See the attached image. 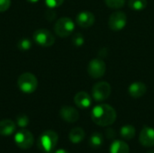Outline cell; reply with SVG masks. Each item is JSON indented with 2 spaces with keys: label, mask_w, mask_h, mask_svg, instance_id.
I'll use <instances>...</instances> for the list:
<instances>
[{
  "label": "cell",
  "mask_w": 154,
  "mask_h": 153,
  "mask_svg": "<svg viewBox=\"0 0 154 153\" xmlns=\"http://www.w3.org/2000/svg\"><path fill=\"white\" fill-rule=\"evenodd\" d=\"M17 85L19 89L23 93L32 94L36 90L38 86V81L33 74L30 72H24L19 76L17 80Z\"/></svg>",
  "instance_id": "2"
},
{
  "label": "cell",
  "mask_w": 154,
  "mask_h": 153,
  "mask_svg": "<svg viewBox=\"0 0 154 153\" xmlns=\"http://www.w3.org/2000/svg\"><path fill=\"white\" fill-rule=\"evenodd\" d=\"M26 1H28V2H30V3H37L39 0H26Z\"/></svg>",
  "instance_id": "29"
},
{
  "label": "cell",
  "mask_w": 154,
  "mask_h": 153,
  "mask_svg": "<svg viewBox=\"0 0 154 153\" xmlns=\"http://www.w3.org/2000/svg\"><path fill=\"white\" fill-rule=\"evenodd\" d=\"M147 0H129V7L135 11L143 10L147 6Z\"/></svg>",
  "instance_id": "20"
},
{
  "label": "cell",
  "mask_w": 154,
  "mask_h": 153,
  "mask_svg": "<svg viewBox=\"0 0 154 153\" xmlns=\"http://www.w3.org/2000/svg\"><path fill=\"white\" fill-rule=\"evenodd\" d=\"M63 2H64V0H45L46 5L51 9L59 7L60 5H61L63 4Z\"/></svg>",
  "instance_id": "25"
},
{
  "label": "cell",
  "mask_w": 154,
  "mask_h": 153,
  "mask_svg": "<svg viewBox=\"0 0 154 153\" xmlns=\"http://www.w3.org/2000/svg\"><path fill=\"white\" fill-rule=\"evenodd\" d=\"M74 102L78 107L81 109H86L91 106L92 100L90 96L87 92L81 91L76 94V96H74Z\"/></svg>",
  "instance_id": "14"
},
{
  "label": "cell",
  "mask_w": 154,
  "mask_h": 153,
  "mask_svg": "<svg viewBox=\"0 0 154 153\" xmlns=\"http://www.w3.org/2000/svg\"><path fill=\"white\" fill-rule=\"evenodd\" d=\"M139 141L140 143L147 148H152L154 146V129L149 127V126H144L140 133L139 136Z\"/></svg>",
  "instance_id": "10"
},
{
  "label": "cell",
  "mask_w": 154,
  "mask_h": 153,
  "mask_svg": "<svg viewBox=\"0 0 154 153\" xmlns=\"http://www.w3.org/2000/svg\"><path fill=\"white\" fill-rule=\"evenodd\" d=\"M127 23L126 14L124 12L117 11L113 13L108 20V26L114 32H118L123 30Z\"/></svg>",
  "instance_id": "9"
},
{
  "label": "cell",
  "mask_w": 154,
  "mask_h": 153,
  "mask_svg": "<svg viewBox=\"0 0 154 153\" xmlns=\"http://www.w3.org/2000/svg\"><path fill=\"white\" fill-rule=\"evenodd\" d=\"M59 136L56 132L48 130L42 133L39 138L38 143L41 150L47 153L51 152L58 143Z\"/></svg>",
  "instance_id": "3"
},
{
  "label": "cell",
  "mask_w": 154,
  "mask_h": 153,
  "mask_svg": "<svg viewBox=\"0 0 154 153\" xmlns=\"http://www.w3.org/2000/svg\"><path fill=\"white\" fill-rule=\"evenodd\" d=\"M111 95V86L106 81H100L94 85L92 88V96L97 102L106 100Z\"/></svg>",
  "instance_id": "5"
},
{
  "label": "cell",
  "mask_w": 154,
  "mask_h": 153,
  "mask_svg": "<svg viewBox=\"0 0 154 153\" xmlns=\"http://www.w3.org/2000/svg\"><path fill=\"white\" fill-rule=\"evenodd\" d=\"M60 115L65 122L70 124L76 123L79 118V114L78 110L69 106H65L61 107V109L60 110Z\"/></svg>",
  "instance_id": "12"
},
{
  "label": "cell",
  "mask_w": 154,
  "mask_h": 153,
  "mask_svg": "<svg viewBox=\"0 0 154 153\" xmlns=\"http://www.w3.org/2000/svg\"><path fill=\"white\" fill-rule=\"evenodd\" d=\"M32 36L35 43L42 47L52 46L55 42V37L47 29H38L33 32Z\"/></svg>",
  "instance_id": "7"
},
{
  "label": "cell",
  "mask_w": 154,
  "mask_h": 153,
  "mask_svg": "<svg viewBox=\"0 0 154 153\" xmlns=\"http://www.w3.org/2000/svg\"><path fill=\"white\" fill-rule=\"evenodd\" d=\"M69 141L72 142V143H79L81 142L84 138H85V132L82 128L80 127H75L73 128L70 132H69Z\"/></svg>",
  "instance_id": "16"
},
{
  "label": "cell",
  "mask_w": 154,
  "mask_h": 153,
  "mask_svg": "<svg viewBox=\"0 0 154 153\" xmlns=\"http://www.w3.org/2000/svg\"><path fill=\"white\" fill-rule=\"evenodd\" d=\"M91 119L99 126H109L115 123L116 119V112L111 106L101 104L92 109Z\"/></svg>",
  "instance_id": "1"
},
{
  "label": "cell",
  "mask_w": 154,
  "mask_h": 153,
  "mask_svg": "<svg viewBox=\"0 0 154 153\" xmlns=\"http://www.w3.org/2000/svg\"><path fill=\"white\" fill-rule=\"evenodd\" d=\"M95 15L89 11H83L78 14L76 17V23L82 28H88L95 23Z\"/></svg>",
  "instance_id": "11"
},
{
  "label": "cell",
  "mask_w": 154,
  "mask_h": 153,
  "mask_svg": "<svg viewBox=\"0 0 154 153\" xmlns=\"http://www.w3.org/2000/svg\"><path fill=\"white\" fill-rule=\"evenodd\" d=\"M106 63L101 59H93L88 66V73L93 78H100L106 73Z\"/></svg>",
  "instance_id": "8"
},
{
  "label": "cell",
  "mask_w": 154,
  "mask_h": 153,
  "mask_svg": "<svg viewBox=\"0 0 154 153\" xmlns=\"http://www.w3.org/2000/svg\"><path fill=\"white\" fill-rule=\"evenodd\" d=\"M130 149L126 142L123 141H115L110 146V153H129Z\"/></svg>",
  "instance_id": "17"
},
{
  "label": "cell",
  "mask_w": 154,
  "mask_h": 153,
  "mask_svg": "<svg viewBox=\"0 0 154 153\" xmlns=\"http://www.w3.org/2000/svg\"><path fill=\"white\" fill-rule=\"evenodd\" d=\"M85 42V40H84V37L81 33H76L73 37H72V43L77 46V47H80L84 44Z\"/></svg>",
  "instance_id": "24"
},
{
  "label": "cell",
  "mask_w": 154,
  "mask_h": 153,
  "mask_svg": "<svg viewBox=\"0 0 154 153\" xmlns=\"http://www.w3.org/2000/svg\"><path fill=\"white\" fill-rule=\"evenodd\" d=\"M31 47H32V41L28 38H23L17 43V48L21 51H27L31 49Z\"/></svg>",
  "instance_id": "21"
},
{
  "label": "cell",
  "mask_w": 154,
  "mask_h": 153,
  "mask_svg": "<svg viewBox=\"0 0 154 153\" xmlns=\"http://www.w3.org/2000/svg\"><path fill=\"white\" fill-rule=\"evenodd\" d=\"M11 0H0V12H5L9 9Z\"/></svg>",
  "instance_id": "26"
},
{
  "label": "cell",
  "mask_w": 154,
  "mask_h": 153,
  "mask_svg": "<svg viewBox=\"0 0 154 153\" xmlns=\"http://www.w3.org/2000/svg\"><path fill=\"white\" fill-rule=\"evenodd\" d=\"M15 131V124L10 119H4L0 121V135L10 136Z\"/></svg>",
  "instance_id": "15"
},
{
  "label": "cell",
  "mask_w": 154,
  "mask_h": 153,
  "mask_svg": "<svg viewBox=\"0 0 154 153\" xmlns=\"http://www.w3.org/2000/svg\"><path fill=\"white\" fill-rule=\"evenodd\" d=\"M16 123L19 127H22V128L26 127L29 124V118L25 115H19L16 117Z\"/></svg>",
  "instance_id": "23"
},
{
  "label": "cell",
  "mask_w": 154,
  "mask_h": 153,
  "mask_svg": "<svg viewBox=\"0 0 154 153\" xmlns=\"http://www.w3.org/2000/svg\"><path fill=\"white\" fill-rule=\"evenodd\" d=\"M74 29L75 23L69 17H61L54 24V32L58 36L61 38H65L70 35Z\"/></svg>",
  "instance_id": "4"
},
{
  "label": "cell",
  "mask_w": 154,
  "mask_h": 153,
  "mask_svg": "<svg viewBox=\"0 0 154 153\" xmlns=\"http://www.w3.org/2000/svg\"><path fill=\"white\" fill-rule=\"evenodd\" d=\"M147 153H154V150H151V151H149Z\"/></svg>",
  "instance_id": "30"
},
{
  "label": "cell",
  "mask_w": 154,
  "mask_h": 153,
  "mask_svg": "<svg viewBox=\"0 0 154 153\" xmlns=\"http://www.w3.org/2000/svg\"><path fill=\"white\" fill-rule=\"evenodd\" d=\"M105 3L112 9H118L125 5V0H105Z\"/></svg>",
  "instance_id": "22"
},
{
  "label": "cell",
  "mask_w": 154,
  "mask_h": 153,
  "mask_svg": "<svg viewBox=\"0 0 154 153\" xmlns=\"http://www.w3.org/2000/svg\"><path fill=\"white\" fill-rule=\"evenodd\" d=\"M135 128L133 125H125L120 130V135L125 140H131L135 136Z\"/></svg>",
  "instance_id": "18"
},
{
  "label": "cell",
  "mask_w": 154,
  "mask_h": 153,
  "mask_svg": "<svg viewBox=\"0 0 154 153\" xmlns=\"http://www.w3.org/2000/svg\"><path fill=\"white\" fill-rule=\"evenodd\" d=\"M106 137H107L108 139H113V138H115V137H116V133L115 130H114V129H112V128L107 129V130H106Z\"/></svg>",
  "instance_id": "27"
},
{
  "label": "cell",
  "mask_w": 154,
  "mask_h": 153,
  "mask_svg": "<svg viewBox=\"0 0 154 153\" xmlns=\"http://www.w3.org/2000/svg\"><path fill=\"white\" fill-rule=\"evenodd\" d=\"M14 142L20 149L28 150L33 145L34 138L30 131L22 129L14 135Z\"/></svg>",
  "instance_id": "6"
},
{
  "label": "cell",
  "mask_w": 154,
  "mask_h": 153,
  "mask_svg": "<svg viewBox=\"0 0 154 153\" xmlns=\"http://www.w3.org/2000/svg\"><path fill=\"white\" fill-rule=\"evenodd\" d=\"M103 144V135L100 133H94L89 139V146L93 149H98Z\"/></svg>",
  "instance_id": "19"
},
{
  "label": "cell",
  "mask_w": 154,
  "mask_h": 153,
  "mask_svg": "<svg viewBox=\"0 0 154 153\" xmlns=\"http://www.w3.org/2000/svg\"><path fill=\"white\" fill-rule=\"evenodd\" d=\"M54 153H69V152H68L67 151H65V150H63V149H60V150L56 151Z\"/></svg>",
  "instance_id": "28"
},
{
  "label": "cell",
  "mask_w": 154,
  "mask_h": 153,
  "mask_svg": "<svg viewBox=\"0 0 154 153\" xmlns=\"http://www.w3.org/2000/svg\"><path fill=\"white\" fill-rule=\"evenodd\" d=\"M147 92V87L143 82H134L129 86L128 93L134 98H140L143 96Z\"/></svg>",
  "instance_id": "13"
}]
</instances>
